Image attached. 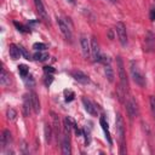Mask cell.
<instances>
[{"mask_svg":"<svg viewBox=\"0 0 155 155\" xmlns=\"http://www.w3.org/2000/svg\"><path fill=\"white\" fill-rule=\"evenodd\" d=\"M10 57H11L13 61H16V59H18V58L21 57L19 46H17V45H15V44H11V45H10Z\"/></svg>","mask_w":155,"mask_h":155,"instance_id":"obj_16","label":"cell"},{"mask_svg":"<svg viewBox=\"0 0 155 155\" xmlns=\"http://www.w3.org/2000/svg\"><path fill=\"white\" fill-rule=\"evenodd\" d=\"M23 115L24 116H29V114H30V109H33L31 108V102H30V94L28 96V94H25L24 96V98H23Z\"/></svg>","mask_w":155,"mask_h":155,"instance_id":"obj_14","label":"cell"},{"mask_svg":"<svg viewBox=\"0 0 155 155\" xmlns=\"http://www.w3.org/2000/svg\"><path fill=\"white\" fill-rule=\"evenodd\" d=\"M150 19L151 21H155V7H153L150 10Z\"/></svg>","mask_w":155,"mask_h":155,"instance_id":"obj_38","label":"cell"},{"mask_svg":"<svg viewBox=\"0 0 155 155\" xmlns=\"http://www.w3.org/2000/svg\"><path fill=\"white\" fill-rule=\"evenodd\" d=\"M116 34H117L120 44L122 46H126L127 45V33H126V27L122 22L116 23Z\"/></svg>","mask_w":155,"mask_h":155,"instance_id":"obj_6","label":"cell"},{"mask_svg":"<svg viewBox=\"0 0 155 155\" xmlns=\"http://www.w3.org/2000/svg\"><path fill=\"white\" fill-rule=\"evenodd\" d=\"M107 34H108V38H109V40H114V33H113V29H108Z\"/></svg>","mask_w":155,"mask_h":155,"instance_id":"obj_37","label":"cell"},{"mask_svg":"<svg viewBox=\"0 0 155 155\" xmlns=\"http://www.w3.org/2000/svg\"><path fill=\"white\" fill-rule=\"evenodd\" d=\"M44 70H45V73H47V74H53V73L56 71V69H54V68H52V67H48V65L44 67Z\"/></svg>","mask_w":155,"mask_h":155,"instance_id":"obj_35","label":"cell"},{"mask_svg":"<svg viewBox=\"0 0 155 155\" xmlns=\"http://www.w3.org/2000/svg\"><path fill=\"white\" fill-rule=\"evenodd\" d=\"M144 42H145V51H148V52L154 51V48H155V34L151 30H148L145 33Z\"/></svg>","mask_w":155,"mask_h":155,"instance_id":"obj_7","label":"cell"},{"mask_svg":"<svg viewBox=\"0 0 155 155\" xmlns=\"http://www.w3.org/2000/svg\"><path fill=\"white\" fill-rule=\"evenodd\" d=\"M99 124H101V126H102V128H103V131H104V133H105V137H107V139H108L109 144H111L113 142H111L110 133H109V126H108V122L105 121V119H104L103 116L99 119Z\"/></svg>","mask_w":155,"mask_h":155,"instance_id":"obj_17","label":"cell"},{"mask_svg":"<svg viewBox=\"0 0 155 155\" xmlns=\"http://www.w3.org/2000/svg\"><path fill=\"white\" fill-rule=\"evenodd\" d=\"M149 104H150V110L153 116L155 117V96H150L149 97Z\"/></svg>","mask_w":155,"mask_h":155,"instance_id":"obj_28","label":"cell"},{"mask_svg":"<svg viewBox=\"0 0 155 155\" xmlns=\"http://www.w3.org/2000/svg\"><path fill=\"white\" fill-rule=\"evenodd\" d=\"M99 63H103L104 65H109V63H110V58H109L108 56L101 54V58H99Z\"/></svg>","mask_w":155,"mask_h":155,"instance_id":"obj_33","label":"cell"},{"mask_svg":"<svg viewBox=\"0 0 155 155\" xmlns=\"http://www.w3.org/2000/svg\"><path fill=\"white\" fill-rule=\"evenodd\" d=\"M109 1H111V2H116L117 0H109Z\"/></svg>","mask_w":155,"mask_h":155,"instance_id":"obj_41","label":"cell"},{"mask_svg":"<svg viewBox=\"0 0 155 155\" xmlns=\"http://www.w3.org/2000/svg\"><path fill=\"white\" fill-rule=\"evenodd\" d=\"M64 97H65V101L67 102H71L75 97V93L70 90H64Z\"/></svg>","mask_w":155,"mask_h":155,"instance_id":"obj_27","label":"cell"},{"mask_svg":"<svg viewBox=\"0 0 155 155\" xmlns=\"http://www.w3.org/2000/svg\"><path fill=\"white\" fill-rule=\"evenodd\" d=\"M0 84L1 85H10V74L1 68V73H0Z\"/></svg>","mask_w":155,"mask_h":155,"instance_id":"obj_20","label":"cell"},{"mask_svg":"<svg viewBox=\"0 0 155 155\" xmlns=\"http://www.w3.org/2000/svg\"><path fill=\"white\" fill-rule=\"evenodd\" d=\"M69 1H70L71 4H75V0H69Z\"/></svg>","mask_w":155,"mask_h":155,"instance_id":"obj_40","label":"cell"},{"mask_svg":"<svg viewBox=\"0 0 155 155\" xmlns=\"http://www.w3.org/2000/svg\"><path fill=\"white\" fill-rule=\"evenodd\" d=\"M80 45H81V50H82L84 57L88 58L91 56V42L88 41V39L85 35L80 36Z\"/></svg>","mask_w":155,"mask_h":155,"instance_id":"obj_10","label":"cell"},{"mask_svg":"<svg viewBox=\"0 0 155 155\" xmlns=\"http://www.w3.org/2000/svg\"><path fill=\"white\" fill-rule=\"evenodd\" d=\"M33 58H34L35 61H40V62H44V61H46V59L48 58V54H47L46 52H41V51H39V52L34 53Z\"/></svg>","mask_w":155,"mask_h":155,"instance_id":"obj_23","label":"cell"},{"mask_svg":"<svg viewBox=\"0 0 155 155\" xmlns=\"http://www.w3.org/2000/svg\"><path fill=\"white\" fill-rule=\"evenodd\" d=\"M57 23H58V27H59L62 34L64 35V38H65L67 40L71 41V39H73V34H71V29L68 27V24H67L62 18H57Z\"/></svg>","mask_w":155,"mask_h":155,"instance_id":"obj_8","label":"cell"},{"mask_svg":"<svg viewBox=\"0 0 155 155\" xmlns=\"http://www.w3.org/2000/svg\"><path fill=\"white\" fill-rule=\"evenodd\" d=\"M50 114H51V117H52L53 128H54V131H56L57 133H59V131H61V122H59V117H58V115H57L56 113H53V111H51Z\"/></svg>","mask_w":155,"mask_h":155,"instance_id":"obj_19","label":"cell"},{"mask_svg":"<svg viewBox=\"0 0 155 155\" xmlns=\"http://www.w3.org/2000/svg\"><path fill=\"white\" fill-rule=\"evenodd\" d=\"M33 48H35V50H38V51H42V50L47 48V46H46V44H44V42H35V44L33 45Z\"/></svg>","mask_w":155,"mask_h":155,"instance_id":"obj_30","label":"cell"},{"mask_svg":"<svg viewBox=\"0 0 155 155\" xmlns=\"http://www.w3.org/2000/svg\"><path fill=\"white\" fill-rule=\"evenodd\" d=\"M21 144H22V145H21V149H22V151L25 154V153H27V148H28V144H27V142H25V140H22V142H21Z\"/></svg>","mask_w":155,"mask_h":155,"instance_id":"obj_36","label":"cell"},{"mask_svg":"<svg viewBox=\"0 0 155 155\" xmlns=\"http://www.w3.org/2000/svg\"><path fill=\"white\" fill-rule=\"evenodd\" d=\"M34 4H35V7H36V11H38V15L39 17L41 18V21H44L46 24H50V17L47 15V11L42 4L41 0H34Z\"/></svg>","mask_w":155,"mask_h":155,"instance_id":"obj_5","label":"cell"},{"mask_svg":"<svg viewBox=\"0 0 155 155\" xmlns=\"http://www.w3.org/2000/svg\"><path fill=\"white\" fill-rule=\"evenodd\" d=\"M104 73H105V76H107V79H108V81H109V82H113V81H114V78H115V74H114V70H113V68L110 67V64H109V65H105Z\"/></svg>","mask_w":155,"mask_h":155,"instance_id":"obj_22","label":"cell"},{"mask_svg":"<svg viewBox=\"0 0 155 155\" xmlns=\"http://www.w3.org/2000/svg\"><path fill=\"white\" fill-rule=\"evenodd\" d=\"M30 102H31V108H33L34 113L35 114H39L40 113V102H39L38 96L34 92L30 93Z\"/></svg>","mask_w":155,"mask_h":155,"instance_id":"obj_15","label":"cell"},{"mask_svg":"<svg viewBox=\"0 0 155 155\" xmlns=\"http://www.w3.org/2000/svg\"><path fill=\"white\" fill-rule=\"evenodd\" d=\"M18 71H19L21 76L25 78V76L28 75V67H27L25 64H19V65H18Z\"/></svg>","mask_w":155,"mask_h":155,"instance_id":"obj_26","label":"cell"},{"mask_svg":"<svg viewBox=\"0 0 155 155\" xmlns=\"http://www.w3.org/2000/svg\"><path fill=\"white\" fill-rule=\"evenodd\" d=\"M12 140V137H11V132L8 130H5L2 132V136H1V147L5 148L7 144H10Z\"/></svg>","mask_w":155,"mask_h":155,"instance_id":"obj_18","label":"cell"},{"mask_svg":"<svg viewBox=\"0 0 155 155\" xmlns=\"http://www.w3.org/2000/svg\"><path fill=\"white\" fill-rule=\"evenodd\" d=\"M24 81H25V84H27L29 87L35 86V81H34V79H33V76H31V75H27V76L24 78Z\"/></svg>","mask_w":155,"mask_h":155,"instance_id":"obj_29","label":"cell"},{"mask_svg":"<svg viewBox=\"0 0 155 155\" xmlns=\"http://www.w3.org/2000/svg\"><path fill=\"white\" fill-rule=\"evenodd\" d=\"M62 153L64 155H70L71 154V149H70V140H69V136L64 134L62 138Z\"/></svg>","mask_w":155,"mask_h":155,"instance_id":"obj_13","label":"cell"},{"mask_svg":"<svg viewBox=\"0 0 155 155\" xmlns=\"http://www.w3.org/2000/svg\"><path fill=\"white\" fill-rule=\"evenodd\" d=\"M71 75H73V78H74V79H75L78 82H80V84H88V82H90L88 76H87L85 73L80 71V70L71 71Z\"/></svg>","mask_w":155,"mask_h":155,"instance_id":"obj_12","label":"cell"},{"mask_svg":"<svg viewBox=\"0 0 155 155\" xmlns=\"http://www.w3.org/2000/svg\"><path fill=\"white\" fill-rule=\"evenodd\" d=\"M116 63H117V71H119V78H120V85L126 90L128 91V78H127V74L125 71V67H124V62L121 59V57H117L116 58Z\"/></svg>","mask_w":155,"mask_h":155,"instance_id":"obj_1","label":"cell"},{"mask_svg":"<svg viewBox=\"0 0 155 155\" xmlns=\"http://www.w3.org/2000/svg\"><path fill=\"white\" fill-rule=\"evenodd\" d=\"M13 24H15V27H16L18 30H21V31H24V33H28V31H29V29H28V28H25L23 24L18 23V22H13Z\"/></svg>","mask_w":155,"mask_h":155,"instance_id":"obj_31","label":"cell"},{"mask_svg":"<svg viewBox=\"0 0 155 155\" xmlns=\"http://www.w3.org/2000/svg\"><path fill=\"white\" fill-rule=\"evenodd\" d=\"M75 133H76V136H78V137L82 136V131H81V130H79V128H75Z\"/></svg>","mask_w":155,"mask_h":155,"instance_id":"obj_39","label":"cell"},{"mask_svg":"<svg viewBox=\"0 0 155 155\" xmlns=\"http://www.w3.org/2000/svg\"><path fill=\"white\" fill-rule=\"evenodd\" d=\"M126 93H127V91L119 84V86L116 87V94H117V98H119V101L121 102V103H125V97H126Z\"/></svg>","mask_w":155,"mask_h":155,"instance_id":"obj_21","label":"cell"},{"mask_svg":"<svg viewBox=\"0 0 155 155\" xmlns=\"http://www.w3.org/2000/svg\"><path fill=\"white\" fill-rule=\"evenodd\" d=\"M91 57L94 62H99L101 58V51H99V45L97 39L93 36L91 38Z\"/></svg>","mask_w":155,"mask_h":155,"instance_id":"obj_9","label":"cell"},{"mask_svg":"<svg viewBox=\"0 0 155 155\" xmlns=\"http://www.w3.org/2000/svg\"><path fill=\"white\" fill-rule=\"evenodd\" d=\"M44 132H45V139H46V142L47 143H50L51 142V138H52V131H51V127H50V125H45V127H44Z\"/></svg>","mask_w":155,"mask_h":155,"instance_id":"obj_24","label":"cell"},{"mask_svg":"<svg viewBox=\"0 0 155 155\" xmlns=\"http://www.w3.org/2000/svg\"><path fill=\"white\" fill-rule=\"evenodd\" d=\"M131 75H132L133 80H134V82H136L137 85H139V86H142V87L145 86V78H144V75L142 74V71L139 70L138 65H137L133 61L131 62Z\"/></svg>","mask_w":155,"mask_h":155,"instance_id":"obj_2","label":"cell"},{"mask_svg":"<svg viewBox=\"0 0 155 155\" xmlns=\"http://www.w3.org/2000/svg\"><path fill=\"white\" fill-rule=\"evenodd\" d=\"M115 128H116V133H117V137L120 139L121 143H125L124 142V136H125V121H124V117L120 113L116 114V119H115Z\"/></svg>","mask_w":155,"mask_h":155,"instance_id":"obj_4","label":"cell"},{"mask_svg":"<svg viewBox=\"0 0 155 155\" xmlns=\"http://www.w3.org/2000/svg\"><path fill=\"white\" fill-rule=\"evenodd\" d=\"M19 51H21V54H22V56H23V57H24L25 59H28V61H29V59H31V57H30V54L28 53V51H27V50H25L24 47H22V46H19Z\"/></svg>","mask_w":155,"mask_h":155,"instance_id":"obj_32","label":"cell"},{"mask_svg":"<svg viewBox=\"0 0 155 155\" xmlns=\"http://www.w3.org/2000/svg\"><path fill=\"white\" fill-rule=\"evenodd\" d=\"M6 116H7V119H8L10 121H15L16 117H17V111H16L15 109H12V108H8V109L6 110Z\"/></svg>","mask_w":155,"mask_h":155,"instance_id":"obj_25","label":"cell"},{"mask_svg":"<svg viewBox=\"0 0 155 155\" xmlns=\"http://www.w3.org/2000/svg\"><path fill=\"white\" fill-rule=\"evenodd\" d=\"M125 104H126V110H127V114H128V116H130V119L132 120L134 116H137L138 115V113H139V109H138V104H137V102H136V99L133 98V97H130L126 102H125Z\"/></svg>","mask_w":155,"mask_h":155,"instance_id":"obj_3","label":"cell"},{"mask_svg":"<svg viewBox=\"0 0 155 155\" xmlns=\"http://www.w3.org/2000/svg\"><path fill=\"white\" fill-rule=\"evenodd\" d=\"M81 101H82V104H84V107H85V110H86L90 115L96 116V115H97V110H96L94 104H93L88 98H86V97H82Z\"/></svg>","mask_w":155,"mask_h":155,"instance_id":"obj_11","label":"cell"},{"mask_svg":"<svg viewBox=\"0 0 155 155\" xmlns=\"http://www.w3.org/2000/svg\"><path fill=\"white\" fill-rule=\"evenodd\" d=\"M52 81H53V76H52V74L46 75V78H45V85H46V86H50V85L52 84Z\"/></svg>","mask_w":155,"mask_h":155,"instance_id":"obj_34","label":"cell"}]
</instances>
